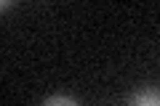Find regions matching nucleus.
I'll list each match as a JSON object with an SVG mask.
<instances>
[{"instance_id":"f257e3e1","label":"nucleus","mask_w":160,"mask_h":106,"mask_svg":"<svg viewBox=\"0 0 160 106\" xmlns=\"http://www.w3.org/2000/svg\"><path fill=\"white\" fill-rule=\"evenodd\" d=\"M128 106H160V90L158 88H144L131 95Z\"/></svg>"},{"instance_id":"f03ea898","label":"nucleus","mask_w":160,"mask_h":106,"mask_svg":"<svg viewBox=\"0 0 160 106\" xmlns=\"http://www.w3.org/2000/svg\"><path fill=\"white\" fill-rule=\"evenodd\" d=\"M43 106H78V101L67 98V95H51V98L43 101Z\"/></svg>"}]
</instances>
